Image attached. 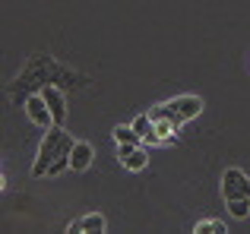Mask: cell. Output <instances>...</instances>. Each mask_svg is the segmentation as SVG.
Returning a JSON list of instances; mask_svg holds the SVG:
<instances>
[{"mask_svg":"<svg viewBox=\"0 0 250 234\" xmlns=\"http://www.w3.org/2000/svg\"><path fill=\"white\" fill-rule=\"evenodd\" d=\"M222 199H225L228 212H231L234 218L250 215V177L241 168L222 171Z\"/></svg>","mask_w":250,"mask_h":234,"instance_id":"6da1fadb","label":"cell"},{"mask_svg":"<svg viewBox=\"0 0 250 234\" xmlns=\"http://www.w3.org/2000/svg\"><path fill=\"white\" fill-rule=\"evenodd\" d=\"M63 152H73V139H70V133L63 127H51L48 133H44L42 146H38L35 165H32V177H44V174H48V168L54 165Z\"/></svg>","mask_w":250,"mask_h":234,"instance_id":"7a4b0ae2","label":"cell"},{"mask_svg":"<svg viewBox=\"0 0 250 234\" xmlns=\"http://www.w3.org/2000/svg\"><path fill=\"white\" fill-rule=\"evenodd\" d=\"M200 111H203V98L200 95H181V98H171V101H165V105H155L149 114H152V120L168 117V120H174V127H181V123L200 117Z\"/></svg>","mask_w":250,"mask_h":234,"instance_id":"3957f363","label":"cell"},{"mask_svg":"<svg viewBox=\"0 0 250 234\" xmlns=\"http://www.w3.org/2000/svg\"><path fill=\"white\" fill-rule=\"evenodd\" d=\"M22 111L35 127H44V130L54 127V117H51V108H48V101H44V95H29V98L22 101Z\"/></svg>","mask_w":250,"mask_h":234,"instance_id":"277c9868","label":"cell"},{"mask_svg":"<svg viewBox=\"0 0 250 234\" xmlns=\"http://www.w3.org/2000/svg\"><path fill=\"white\" fill-rule=\"evenodd\" d=\"M42 95H44V101H48V108H51L54 127H63V120H67V98H63V92L54 89V86H44Z\"/></svg>","mask_w":250,"mask_h":234,"instance_id":"5b68a950","label":"cell"},{"mask_svg":"<svg viewBox=\"0 0 250 234\" xmlns=\"http://www.w3.org/2000/svg\"><path fill=\"white\" fill-rule=\"evenodd\" d=\"M121 149V165L127 168V171H143L149 161L146 155V146H117Z\"/></svg>","mask_w":250,"mask_h":234,"instance_id":"8992f818","label":"cell"},{"mask_svg":"<svg viewBox=\"0 0 250 234\" xmlns=\"http://www.w3.org/2000/svg\"><path fill=\"white\" fill-rule=\"evenodd\" d=\"M104 225H108V222H104L102 212H89V215H83V218H76V222H70L67 231H73V234H102Z\"/></svg>","mask_w":250,"mask_h":234,"instance_id":"52a82bcc","label":"cell"},{"mask_svg":"<svg viewBox=\"0 0 250 234\" xmlns=\"http://www.w3.org/2000/svg\"><path fill=\"white\" fill-rule=\"evenodd\" d=\"M92 158H95V149L89 142H73V152H70V171H89Z\"/></svg>","mask_w":250,"mask_h":234,"instance_id":"ba28073f","label":"cell"},{"mask_svg":"<svg viewBox=\"0 0 250 234\" xmlns=\"http://www.w3.org/2000/svg\"><path fill=\"white\" fill-rule=\"evenodd\" d=\"M114 142H117V146H143V136L133 130V123H130V127L117 123V127H114Z\"/></svg>","mask_w":250,"mask_h":234,"instance_id":"9c48e42d","label":"cell"},{"mask_svg":"<svg viewBox=\"0 0 250 234\" xmlns=\"http://www.w3.org/2000/svg\"><path fill=\"white\" fill-rule=\"evenodd\" d=\"M196 234H225V222H219V218H206V222H196Z\"/></svg>","mask_w":250,"mask_h":234,"instance_id":"30bf717a","label":"cell"}]
</instances>
